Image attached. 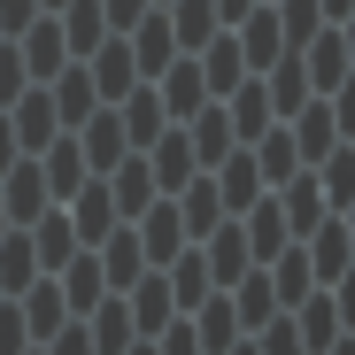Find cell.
Listing matches in <instances>:
<instances>
[{
    "instance_id": "1",
    "label": "cell",
    "mask_w": 355,
    "mask_h": 355,
    "mask_svg": "<svg viewBox=\"0 0 355 355\" xmlns=\"http://www.w3.org/2000/svg\"><path fill=\"white\" fill-rule=\"evenodd\" d=\"M16 54H24V78H31V85H46L54 70L70 62V39H62V24H54V8H39V16L16 31Z\"/></svg>"
},
{
    "instance_id": "2",
    "label": "cell",
    "mask_w": 355,
    "mask_h": 355,
    "mask_svg": "<svg viewBox=\"0 0 355 355\" xmlns=\"http://www.w3.org/2000/svg\"><path fill=\"white\" fill-rule=\"evenodd\" d=\"M0 209H8V224H31L39 209H54V193H46V170H39V155H16L8 170H0Z\"/></svg>"
},
{
    "instance_id": "3",
    "label": "cell",
    "mask_w": 355,
    "mask_h": 355,
    "mask_svg": "<svg viewBox=\"0 0 355 355\" xmlns=\"http://www.w3.org/2000/svg\"><path fill=\"white\" fill-rule=\"evenodd\" d=\"M209 186H216V201H224V216H240L255 193H270L263 186V170H255V155L248 147H224L216 162H209Z\"/></svg>"
},
{
    "instance_id": "4",
    "label": "cell",
    "mask_w": 355,
    "mask_h": 355,
    "mask_svg": "<svg viewBox=\"0 0 355 355\" xmlns=\"http://www.w3.org/2000/svg\"><path fill=\"white\" fill-rule=\"evenodd\" d=\"M139 155H147V170H155V193H178V186H186V178L201 170V162H193V139H186V124H162V132H155Z\"/></svg>"
},
{
    "instance_id": "5",
    "label": "cell",
    "mask_w": 355,
    "mask_h": 355,
    "mask_svg": "<svg viewBox=\"0 0 355 355\" xmlns=\"http://www.w3.org/2000/svg\"><path fill=\"white\" fill-rule=\"evenodd\" d=\"M85 70H93V93H101V101H124V93L139 85V62H132V39H124V31H108V39L85 54Z\"/></svg>"
},
{
    "instance_id": "6",
    "label": "cell",
    "mask_w": 355,
    "mask_h": 355,
    "mask_svg": "<svg viewBox=\"0 0 355 355\" xmlns=\"http://www.w3.org/2000/svg\"><path fill=\"white\" fill-rule=\"evenodd\" d=\"M8 124H16V147H24V155H39L54 132H62V116H54V93H46V85H24V93L8 101Z\"/></svg>"
},
{
    "instance_id": "7",
    "label": "cell",
    "mask_w": 355,
    "mask_h": 355,
    "mask_svg": "<svg viewBox=\"0 0 355 355\" xmlns=\"http://www.w3.org/2000/svg\"><path fill=\"white\" fill-rule=\"evenodd\" d=\"M302 248H309V270H317V286H332L347 263H355V240H347V224H340V209L332 216H317L309 232H302Z\"/></svg>"
},
{
    "instance_id": "8",
    "label": "cell",
    "mask_w": 355,
    "mask_h": 355,
    "mask_svg": "<svg viewBox=\"0 0 355 355\" xmlns=\"http://www.w3.org/2000/svg\"><path fill=\"white\" fill-rule=\"evenodd\" d=\"M270 193H278V216H286V232H293V240H302L317 216H332V201H324V186H317V170H293L286 186H270Z\"/></svg>"
},
{
    "instance_id": "9",
    "label": "cell",
    "mask_w": 355,
    "mask_h": 355,
    "mask_svg": "<svg viewBox=\"0 0 355 355\" xmlns=\"http://www.w3.org/2000/svg\"><path fill=\"white\" fill-rule=\"evenodd\" d=\"M39 170H46V193H54V201H70V193L85 186V178H93V170H85V147H78V132H54V139L39 147Z\"/></svg>"
},
{
    "instance_id": "10",
    "label": "cell",
    "mask_w": 355,
    "mask_h": 355,
    "mask_svg": "<svg viewBox=\"0 0 355 355\" xmlns=\"http://www.w3.org/2000/svg\"><path fill=\"white\" fill-rule=\"evenodd\" d=\"M85 340H93V355H124V347L139 340V324H132V309H124V293H101V302L85 309Z\"/></svg>"
},
{
    "instance_id": "11",
    "label": "cell",
    "mask_w": 355,
    "mask_h": 355,
    "mask_svg": "<svg viewBox=\"0 0 355 355\" xmlns=\"http://www.w3.org/2000/svg\"><path fill=\"white\" fill-rule=\"evenodd\" d=\"M93 263H101V278H108V293H124V286H132V278L147 270V255H139V232H132V224H116L108 240L93 248Z\"/></svg>"
},
{
    "instance_id": "12",
    "label": "cell",
    "mask_w": 355,
    "mask_h": 355,
    "mask_svg": "<svg viewBox=\"0 0 355 355\" xmlns=\"http://www.w3.org/2000/svg\"><path fill=\"white\" fill-rule=\"evenodd\" d=\"M224 116H232V139H255L263 124H278V116H270V93H263V78H240V85H232L224 93Z\"/></svg>"
},
{
    "instance_id": "13",
    "label": "cell",
    "mask_w": 355,
    "mask_h": 355,
    "mask_svg": "<svg viewBox=\"0 0 355 355\" xmlns=\"http://www.w3.org/2000/svg\"><path fill=\"white\" fill-rule=\"evenodd\" d=\"M124 39H132V62H139V78H155V70L170 62V54H178V39H170V16H162V8H147V16H139Z\"/></svg>"
},
{
    "instance_id": "14",
    "label": "cell",
    "mask_w": 355,
    "mask_h": 355,
    "mask_svg": "<svg viewBox=\"0 0 355 355\" xmlns=\"http://www.w3.org/2000/svg\"><path fill=\"white\" fill-rule=\"evenodd\" d=\"M116 116H124V139H132V147H147V139H155V132L170 124V116H162V93H155L147 78H139V85H132L124 101H116Z\"/></svg>"
},
{
    "instance_id": "15",
    "label": "cell",
    "mask_w": 355,
    "mask_h": 355,
    "mask_svg": "<svg viewBox=\"0 0 355 355\" xmlns=\"http://www.w3.org/2000/svg\"><path fill=\"white\" fill-rule=\"evenodd\" d=\"M54 278H62V302H70V317H85L93 302H101V293H108V278H101V263H93V248H78L62 270H54Z\"/></svg>"
},
{
    "instance_id": "16",
    "label": "cell",
    "mask_w": 355,
    "mask_h": 355,
    "mask_svg": "<svg viewBox=\"0 0 355 355\" xmlns=\"http://www.w3.org/2000/svg\"><path fill=\"white\" fill-rule=\"evenodd\" d=\"M309 170H317V186H324V201H332V209H347V201H355V139H340V147H332V155H317Z\"/></svg>"
},
{
    "instance_id": "17",
    "label": "cell",
    "mask_w": 355,
    "mask_h": 355,
    "mask_svg": "<svg viewBox=\"0 0 355 355\" xmlns=\"http://www.w3.org/2000/svg\"><path fill=\"white\" fill-rule=\"evenodd\" d=\"M24 85H31V78H24V54H16V39H0V108H8Z\"/></svg>"
},
{
    "instance_id": "18",
    "label": "cell",
    "mask_w": 355,
    "mask_h": 355,
    "mask_svg": "<svg viewBox=\"0 0 355 355\" xmlns=\"http://www.w3.org/2000/svg\"><path fill=\"white\" fill-rule=\"evenodd\" d=\"M324 101H332V124H340V139H355V70H347V78L324 93Z\"/></svg>"
},
{
    "instance_id": "19",
    "label": "cell",
    "mask_w": 355,
    "mask_h": 355,
    "mask_svg": "<svg viewBox=\"0 0 355 355\" xmlns=\"http://www.w3.org/2000/svg\"><path fill=\"white\" fill-rule=\"evenodd\" d=\"M324 293H332V309H340V332H355V263H347V270H340Z\"/></svg>"
},
{
    "instance_id": "20",
    "label": "cell",
    "mask_w": 355,
    "mask_h": 355,
    "mask_svg": "<svg viewBox=\"0 0 355 355\" xmlns=\"http://www.w3.org/2000/svg\"><path fill=\"white\" fill-rule=\"evenodd\" d=\"M147 8H155V0H101V24H108V31H132Z\"/></svg>"
},
{
    "instance_id": "21",
    "label": "cell",
    "mask_w": 355,
    "mask_h": 355,
    "mask_svg": "<svg viewBox=\"0 0 355 355\" xmlns=\"http://www.w3.org/2000/svg\"><path fill=\"white\" fill-rule=\"evenodd\" d=\"M16 155H24V147H16V124H8V108H0V170H8Z\"/></svg>"
},
{
    "instance_id": "22",
    "label": "cell",
    "mask_w": 355,
    "mask_h": 355,
    "mask_svg": "<svg viewBox=\"0 0 355 355\" xmlns=\"http://www.w3.org/2000/svg\"><path fill=\"white\" fill-rule=\"evenodd\" d=\"M317 8H324V24H340V16L355 8V0H317Z\"/></svg>"
},
{
    "instance_id": "23",
    "label": "cell",
    "mask_w": 355,
    "mask_h": 355,
    "mask_svg": "<svg viewBox=\"0 0 355 355\" xmlns=\"http://www.w3.org/2000/svg\"><path fill=\"white\" fill-rule=\"evenodd\" d=\"M324 355H355V332H340V340H332V347H324Z\"/></svg>"
},
{
    "instance_id": "24",
    "label": "cell",
    "mask_w": 355,
    "mask_h": 355,
    "mask_svg": "<svg viewBox=\"0 0 355 355\" xmlns=\"http://www.w3.org/2000/svg\"><path fill=\"white\" fill-rule=\"evenodd\" d=\"M340 224H347V240H355V201H347V209H340Z\"/></svg>"
},
{
    "instance_id": "25",
    "label": "cell",
    "mask_w": 355,
    "mask_h": 355,
    "mask_svg": "<svg viewBox=\"0 0 355 355\" xmlns=\"http://www.w3.org/2000/svg\"><path fill=\"white\" fill-rule=\"evenodd\" d=\"M0 232H8V209H0Z\"/></svg>"
},
{
    "instance_id": "26",
    "label": "cell",
    "mask_w": 355,
    "mask_h": 355,
    "mask_svg": "<svg viewBox=\"0 0 355 355\" xmlns=\"http://www.w3.org/2000/svg\"><path fill=\"white\" fill-rule=\"evenodd\" d=\"M24 355H46V347H24Z\"/></svg>"
},
{
    "instance_id": "27",
    "label": "cell",
    "mask_w": 355,
    "mask_h": 355,
    "mask_svg": "<svg viewBox=\"0 0 355 355\" xmlns=\"http://www.w3.org/2000/svg\"><path fill=\"white\" fill-rule=\"evenodd\" d=\"M155 8H162V0H155Z\"/></svg>"
}]
</instances>
